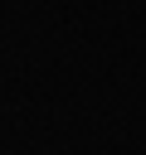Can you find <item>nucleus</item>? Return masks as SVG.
<instances>
[]
</instances>
